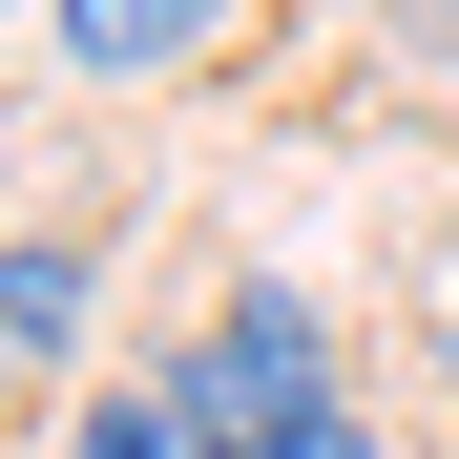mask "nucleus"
<instances>
[{"label":"nucleus","mask_w":459,"mask_h":459,"mask_svg":"<svg viewBox=\"0 0 459 459\" xmlns=\"http://www.w3.org/2000/svg\"><path fill=\"white\" fill-rule=\"evenodd\" d=\"M84 459H376L355 397L314 376V397H230V376H126V397H84Z\"/></svg>","instance_id":"1"},{"label":"nucleus","mask_w":459,"mask_h":459,"mask_svg":"<svg viewBox=\"0 0 459 459\" xmlns=\"http://www.w3.org/2000/svg\"><path fill=\"white\" fill-rule=\"evenodd\" d=\"M42 22H63L84 84H126V63H188V42H209V0H42Z\"/></svg>","instance_id":"2"},{"label":"nucleus","mask_w":459,"mask_h":459,"mask_svg":"<svg viewBox=\"0 0 459 459\" xmlns=\"http://www.w3.org/2000/svg\"><path fill=\"white\" fill-rule=\"evenodd\" d=\"M63 334H84V251H63V230H22V251H0V355L63 376Z\"/></svg>","instance_id":"3"}]
</instances>
